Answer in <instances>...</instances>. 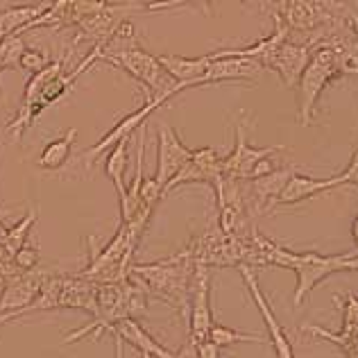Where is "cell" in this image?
I'll return each mask as SVG.
<instances>
[{
  "label": "cell",
  "mask_w": 358,
  "mask_h": 358,
  "mask_svg": "<svg viewBox=\"0 0 358 358\" xmlns=\"http://www.w3.org/2000/svg\"><path fill=\"white\" fill-rule=\"evenodd\" d=\"M358 45L352 41V34L345 36L343 41H338L331 48H317L310 55V62L301 73L297 82V116L299 125L308 127L315 118L317 100L322 96V91L331 82L345 78V75H358Z\"/></svg>",
  "instance_id": "6da1fadb"
},
{
  "label": "cell",
  "mask_w": 358,
  "mask_h": 358,
  "mask_svg": "<svg viewBox=\"0 0 358 358\" xmlns=\"http://www.w3.org/2000/svg\"><path fill=\"white\" fill-rule=\"evenodd\" d=\"M195 263L188 245L177 254H171L155 263H136L129 266L127 279L138 284L148 295L166 301L175 310H182L188 322V286H191Z\"/></svg>",
  "instance_id": "7a4b0ae2"
},
{
  "label": "cell",
  "mask_w": 358,
  "mask_h": 358,
  "mask_svg": "<svg viewBox=\"0 0 358 358\" xmlns=\"http://www.w3.org/2000/svg\"><path fill=\"white\" fill-rule=\"evenodd\" d=\"M250 125H252L250 114L248 111H241L238 118L234 120V150L227 157H222V177L250 182V179H257L275 171V164L270 162V157L277 155L286 145L254 148L248 138Z\"/></svg>",
  "instance_id": "3957f363"
},
{
  "label": "cell",
  "mask_w": 358,
  "mask_h": 358,
  "mask_svg": "<svg viewBox=\"0 0 358 358\" xmlns=\"http://www.w3.org/2000/svg\"><path fill=\"white\" fill-rule=\"evenodd\" d=\"M100 62H107L116 69L125 71L131 75L136 82H141L148 89V98H175L177 93L186 91L184 87H177V84L168 78V73L164 71V66L159 64L157 55H150L143 50L141 45H134L129 50H122L116 55H107Z\"/></svg>",
  "instance_id": "277c9868"
},
{
  "label": "cell",
  "mask_w": 358,
  "mask_h": 358,
  "mask_svg": "<svg viewBox=\"0 0 358 358\" xmlns=\"http://www.w3.org/2000/svg\"><path fill=\"white\" fill-rule=\"evenodd\" d=\"M263 12H268L275 21L284 23L290 36L295 32L308 36L341 21L343 3H275L263 5Z\"/></svg>",
  "instance_id": "5b68a950"
},
{
  "label": "cell",
  "mask_w": 358,
  "mask_h": 358,
  "mask_svg": "<svg viewBox=\"0 0 358 358\" xmlns=\"http://www.w3.org/2000/svg\"><path fill=\"white\" fill-rule=\"evenodd\" d=\"M211 327V268L195 263L188 286V341L195 345L206 341Z\"/></svg>",
  "instance_id": "8992f818"
},
{
  "label": "cell",
  "mask_w": 358,
  "mask_h": 358,
  "mask_svg": "<svg viewBox=\"0 0 358 358\" xmlns=\"http://www.w3.org/2000/svg\"><path fill=\"white\" fill-rule=\"evenodd\" d=\"M334 301L343 313V324L338 331H329L320 324H301V331L334 343L345 358H358V295L350 290V293L334 295Z\"/></svg>",
  "instance_id": "52a82bcc"
},
{
  "label": "cell",
  "mask_w": 358,
  "mask_h": 358,
  "mask_svg": "<svg viewBox=\"0 0 358 358\" xmlns=\"http://www.w3.org/2000/svg\"><path fill=\"white\" fill-rule=\"evenodd\" d=\"M238 272H241V277L245 281V288H248L250 297L254 299V304H257V308H259L263 322H266L268 343L272 345V350H275L277 358H297L295 356V350H293V343H290V338L286 334V329L281 327V322H279L277 315H275V310H272V304L268 301V297L263 295V290L259 286V279H257V272H254V268L238 266Z\"/></svg>",
  "instance_id": "ba28073f"
},
{
  "label": "cell",
  "mask_w": 358,
  "mask_h": 358,
  "mask_svg": "<svg viewBox=\"0 0 358 358\" xmlns=\"http://www.w3.org/2000/svg\"><path fill=\"white\" fill-rule=\"evenodd\" d=\"M171 100V98H148V102L141 109H136V111H131L129 116H125L122 120H118L114 127H111L105 136H102L100 141L93 148H89L87 152L82 155V159L87 162V166L91 168V164L96 162V159H100L102 155L107 152V150H111V148H116L120 141H127V138H131V134L134 131H138L141 127L145 125V120L155 114L157 109H162L166 102Z\"/></svg>",
  "instance_id": "9c48e42d"
},
{
  "label": "cell",
  "mask_w": 358,
  "mask_h": 358,
  "mask_svg": "<svg viewBox=\"0 0 358 358\" xmlns=\"http://www.w3.org/2000/svg\"><path fill=\"white\" fill-rule=\"evenodd\" d=\"M193 150L182 143L177 131L162 122L159 125V141H157V173L152 179L166 191V186L177 177V173L188 164Z\"/></svg>",
  "instance_id": "30bf717a"
},
{
  "label": "cell",
  "mask_w": 358,
  "mask_h": 358,
  "mask_svg": "<svg viewBox=\"0 0 358 358\" xmlns=\"http://www.w3.org/2000/svg\"><path fill=\"white\" fill-rule=\"evenodd\" d=\"M293 173H297L295 166H281L268 175L245 182V197H248V206L254 215V220H257L259 215L275 211L277 197L281 191H284V186L288 179L293 177Z\"/></svg>",
  "instance_id": "8fae6325"
},
{
  "label": "cell",
  "mask_w": 358,
  "mask_h": 358,
  "mask_svg": "<svg viewBox=\"0 0 358 358\" xmlns=\"http://www.w3.org/2000/svg\"><path fill=\"white\" fill-rule=\"evenodd\" d=\"M220 182H222V157L218 155L215 148L206 145L200 150H193L188 164L177 173L173 182L166 186L164 195L184 184H209L211 188H215Z\"/></svg>",
  "instance_id": "7c38bea8"
},
{
  "label": "cell",
  "mask_w": 358,
  "mask_h": 358,
  "mask_svg": "<svg viewBox=\"0 0 358 358\" xmlns=\"http://www.w3.org/2000/svg\"><path fill=\"white\" fill-rule=\"evenodd\" d=\"M315 50H317L315 41L286 39L277 48L275 57H272V62L268 66V71H275L288 89H295L299 78H301V73H304V69L310 62V55H313Z\"/></svg>",
  "instance_id": "4fadbf2b"
},
{
  "label": "cell",
  "mask_w": 358,
  "mask_h": 358,
  "mask_svg": "<svg viewBox=\"0 0 358 358\" xmlns=\"http://www.w3.org/2000/svg\"><path fill=\"white\" fill-rule=\"evenodd\" d=\"M209 69H206L204 78L200 80V87L206 84H222V82H259L261 75L266 73V69L245 57H213L209 55Z\"/></svg>",
  "instance_id": "5bb4252c"
},
{
  "label": "cell",
  "mask_w": 358,
  "mask_h": 358,
  "mask_svg": "<svg viewBox=\"0 0 358 358\" xmlns=\"http://www.w3.org/2000/svg\"><path fill=\"white\" fill-rule=\"evenodd\" d=\"M111 336H116L122 341V345H129L134 347L138 352L141 358H173L175 352L166 350L162 343H157L152 336H150L143 327H141L138 320L134 317H125V320H118V322L111 327Z\"/></svg>",
  "instance_id": "9a60e30c"
},
{
  "label": "cell",
  "mask_w": 358,
  "mask_h": 358,
  "mask_svg": "<svg viewBox=\"0 0 358 358\" xmlns=\"http://www.w3.org/2000/svg\"><path fill=\"white\" fill-rule=\"evenodd\" d=\"M159 64L164 66V71L168 73L177 87L188 89H197L200 87V80L204 78L206 69H209V55H202V57H182V55H157Z\"/></svg>",
  "instance_id": "2e32d148"
},
{
  "label": "cell",
  "mask_w": 358,
  "mask_h": 358,
  "mask_svg": "<svg viewBox=\"0 0 358 358\" xmlns=\"http://www.w3.org/2000/svg\"><path fill=\"white\" fill-rule=\"evenodd\" d=\"M341 182L334 177H327V179H315V177H308L304 173H293V177L288 179L284 191L279 193L277 202H275V209L277 206H293V204H301L315 197L320 193H327L331 188H338Z\"/></svg>",
  "instance_id": "e0dca14e"
},
{
  "label": "cell",
  "mask_w": 358,
  "mask_h": 358,
  "mask_svg": "<svg viewBox=\"0 0 358 358\" xmlns=\"http://www.w3.org/2000/svg\"><path fill=\"white\" fill-rule=\"evenodd\" d=\"M50 3L39 5H18V7H3L0 9V43L14 34H23L30 30V25L39 18Z\"/></svg>",
  "instance_id": "ac0fdd59"
},
{
  "label": "cell",
  "mask_w": 358,
  "mask_h": 358,
  "mask_svg": "<svg viewBox=\"0 0 358 358\" xmlns=\"http://www.w3.org/2000/svg\"><path fill=\"white\" fill-rule=\"evenodd\" d=\"M75 138H78V129L71 127L64 136L48 141V143L43 145L41 155L36 157V166L43 168V171H59V168L69 162Z\"/></svg>",
  "instance_id": "d6986e66"
},
{
  "label": "cell",
  "mask_w": 358,
  "mask_h": 358,
  "mask_svg": "<svg viewBox=\"0 0 358 358\" xmlns=\"http://www.w3.org/2000/svg\"><path fill=\"white\" fill-rule=\"evenodd\" d=\"M129 141H120L116 148L109 150V155L105 159V173L107 177L114 182L116 191H118V200L122 204L125 200V193H127V186H125V171H127V164H129Z\"/></svg>",
  "instance_id": "ffe728a7"
},
{
  "label": "cell",
  "mask_w": 358,
  "mask_h": 358,
  "mask_svg": "<svg viewBox=\"0 0 358 358\" xmlns=\"http://www.w3.org/2000/svg\"><path fill=\"white\" fill-rule=\"evenodd\" d=\"M206 341H211L215 347H218V350H227V347L241 345V343L266 345L268 338L266 336H259V334H245V331H238V329H231V327H224V324L213 322L211 331H209V338H206Z\"/></svg>",
  "instance_id": "44dd1931"
},
{
  "label": "cell",
  "mask_w": 358,
  "mask_h": 358,
  "mask_svg": "<svg viewBox=\"0 0 358 358\" xmlns=\"http://www.w3.org/2000/svg\"><path fill=\"white\" fill-rule=\"evenodd\" d=\"M50 64H52V59L48 57V55L36 50V48H30V45H25L21 57H18V69H23L27 75L41 73L43 69H48Z\"/></svg>",
  "instance_id": "7402d4cb"
},
{
  "label": "cell",
  "mask_w": 358,
  "mask_h": 358,
  "mask_svg": "<svg viewBox=\"0 0 358 358\" xmlns=\"http://www.w3.org/2000/svg\"><path fill=\"white\" fill-rule=\"evenodd\" d=\"M14 266L21 268L23 272L34 270L36 266H39V250H36L30 241H25L21 248L14 252Z\"/></svg>",
  "instance_id": "603a6c76"
},
{
  "label": "cell",
  "mask_w": 358,
  "mask_h": 358,
  "mask_svg": "<svg viewBox=\"0 0 358 358\" xmlns=\"http://www.w3.org/2000/svg\"><path fill=\"white\" fill-rule=\"evenodd\" d=\"M336 179L341 182V186H354V188H358V145H356V150L352 152L350 164L345 166L343 173L336 175Z\"/></svg>",
  "instance_id": "cb8c5ba5"
},
{
  "label": "cell",
  "mask_w": 358,
  "mask_h": 358,
  "mask_svg": "<svg viewBox=\"0 0 358 358\" xmlns=\"http://www.w3.org/2000/svg\"><path fill=\"white\" fill-rule=\"evenodd\" d=\"M343 21H345V27L350 30V34L354 36V41L358 45V5H345L343 7Z\"/></svg>",
  "instance_id": "d4e9b609"
},
{
  "label": "cell",
  "mask_w": 358,
  "mask_h": 358,
  "mask_svg": "<svg viewBox=\"0 0 358 358\" xmlns=\"http://www.w3.org/2000/svg\"><path fill=\"white\" fill-rule=\"evenodd\" d=\"M195 350H197V358H220V354H222V350H218L211 341L197 343Z\"/></svg>",
  "instance_id": "484cf974"
},
{
  "label": "cell",
  "mask_w": 358,
  "mask_h": 358,
  "mask_svg": "<svg viewBox=\"0 0 358 358\" xmlns=\"http://www.w3.org/2000/svg\"><path fill=\"white\" fill-rule=\"evenodd\" d=\"M343 272H358V252L343 254Z\"/></svg>",
  "instance_id": "4316f807"
},
{
  "label": "cell",
  "mask_w": 358,
  "mask_h": 358,
  "mask_svg": "<svg viewBox=\"0 0 358 358\" xmlns=\"http://www.w3.org/2000/svg\"><path fill=\"white\" fill-rule=\"evenodd\" d=\"M173 358H197V350H195V343H191L186 338V343L179 347V352H175Z\"/></svg>",
  "instance_id": "83f0119b"
},
{
  "label": "cell",
  "mask_w": 358,
  "mask_h": 358,
  "mask_svg": "<svg viewBox=\"0 0 358 358\" xmlns=\"http://www.w3.org/2000/svg\"><path fill=\"white\" fill-rule=\"evenodd\" d=\"M352 241H354V245L358 248V213H356V218L352 222Z\"/></svg>",
  "instance_id": "f1b7e54d"
},
{
  "label": "cell",
  "mask_w": 358,
  "mask_h": 358,
  "mask_svg": "<svg viewBox=\"0 0 358 358\" xmlns=\"http://www.w3.org/2000/svg\"><path fill=\"white\" fill-rule=\"evenodd\" d=\"M114 350H116V358H125V356H122V341L116 336H114Z\"/></svg>",
  "instance_id": "f546056e"
},
{
  "label": "cell",
  "mask_w": 358,
  "mask_h": 358,
  "mask_svg": "<svg viewBox=\"0 0 358 358\" xmlns=\"http://www.w3.org/2000/svg\"><path fill=\"white\" fill-rule=\"evenodd\" d=\"M356 55H358V50H356Z\"/></svg>",
  "instance_id": "4dcf8cb0"
}]
</instances>
